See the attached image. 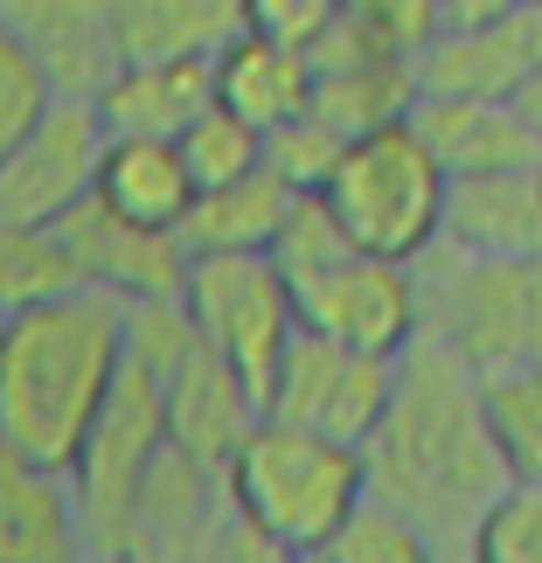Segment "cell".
<instances>
[{
  "mask_svg": "<svg viewBox=\"0 0 542 563\" xmlns=\"http://www.w3.org/2000/svg\"><path fill=\"white\" fill-rule=\"evenodd\" d=\"M362 473L376 501L424 529L431 556H473V529L515 473L487 418V383L445 341L418 334L397 355L389 404L362 439Z\"/></svg>",
  "mask_w": 542,
  "mask_h": 563,
  "instance_id": "obj_1",
  "label": "cell"
},
{
  "mask_svg": "<svg viewBox=\"0 0 542 563\" xmlns=\"http://www.w3.org/2000/svg\"><path fill=\"white\" fill-rule=\"evenodd\" d=\"M133 362V307L98 286L0 320V439L70 466Z\"/></svg>",
  "mask_w": 542,
  "mask_h": 563,
  "instance_id": "obj_2",
  "label": "cell"
},
{
  "mask_svg": "<svg viewBox=\"0 0 542 563\" xmlns=\"http://www.w3.org/2000/svg\"><path fill=\"white\" fill-rule=\"evenodd\" d=\"M272 257L292 286V307H299V328L307 334L349 341V349H376V355H403L424 334L418 265L349 244L320 195H299L292 202Z\"/></svg>",
  "mask_w": 542,
  "mask_h": 563,
  "instance_id": "obj_3",
  "label": "cell"
},
{
  "mask_svg": "<svg viewBox=\"0 0 542 563\" xmlns=\"http://www.w3.org/2000/svg\"><path fill=\"white\" fill-rule=\"evenodd\" d=\"M230 508L278 550V563H320L328 536L349 522V508L368 494L362 445L328 439V431L257 418L244 445L223 466Z\"/></svg>",
  "mask_w": 542,
  "mask_h": 563,
  "instance_id": "obj_4",
  "label": "cell"
},
{
  "mask_svg": "<svg viewBox=\"0 0 542 563\" xmlns=\"http://www.w3.org/2000/svg\"><path fill=\"white\" fill-rule=\"evenodd\" d=\"M424 334L445 341L473 376H501L542 362V251L487 257L460 244H431L418 257Z\"/></svg>",
  "mask_w": 542,
  "mask_h": 563,
  "instance_id": "obj_5",
  "label": "cell"
},
{
  "mask_svg": "<svg viewBox=\"0 0 542 563\" xmlns=\"http://www.w3.org/2000/svg\"><path fill=\"white\" fill-rule=\"evenodd\" d=\"M445 181L452 175L431 154V140L418 133V119H397V125H376V133L341 146L320 202H328L349 244L418 265L445 230Z\"/></svg>",
  "mask_w": 542,
  "mask_h": 563,
  "instance_id": "obj_6",
  "label": "cell"
},
{
  "mask_svg": "<svg viewBox=\"0 0 542 563\" xmlns=\"http://www.w3.org/2000/svg\"><path fill=\"white\" fill-rule=\"evenodd\" d=\"M181 313H188V328L251 383V397L265 404V389L278 376V355H286L292 334H299V307H292V286H286V272H278V257L272 251H202V257H188Z\"/></svg>",
  "mask_w": 542,
  "mask_h": 563,
  "instance_id": "obj_7",
  "label": "cell"
},
{
  "mask_svg": "<svg viewBox=\"0 0 542 563\" xmlns=\"http://www.w3.org/2000/svg\"><path fill=\"white\" fill-rule=\"evenodd\" d=\"M167 445V410L154 397L140 362H125L119 397L104 404V418L91 424L84 452L70 460V487H77V515H84V550L91 556H125V522H133V494L154 473Z\"/></svg>",
  "mask_w": 542,
  "mask_h": 563,
  "instance_id": "obj_8",
  "label": "cell"
},
{
  "mask_svg": "<svg viewBox=\"0 0 542 563\" xmlns=\"http://www.w3.org/2000/svg\"><path fill=\"white\" fill-rule=\"evenodd\" d=\"M389 383H397V355L349 349V341L299 328L292 349L278 355L272 389H265V418H286V424H307V431L362 445L376 431L383 404H389Z\"/></svg>",
  "mask_w": 542,
  "mask_h": 563,
  "instance_id": "obj_9",
  "label": "cell"
},
{
  "mask_svg": "<svg viewBox=\"0 0 542 563\" xmlns=\"http://www.w3.org/2000/svg\"><path fill=\"white\" fill-rule=\"evenodd\" d=\"M104 119L91 98H49L42 112L14 133L0 154V216L29 223H63L77 202L98 195V161H104Z\"/></svg>",
  "mask_w": 542,
  "mask_h": 563,
  "instance_id": "obj_10",
  "label": "cell"
},
{
  "mask_svg": "<svg viewBox=\"0 0 542 563\" xmlns=\"http://www.w3.org/2000/svg\"><path fill=\"white\" fill-rule=\"evenodd\" d=\"M63 244H70L84 286L125 299V307H154V299H181V278H188V244L181 230H154V223H133V216L104 209L98 195L77 202L63 216Z\"/></svg>",
  "mask_w": 542,
  "mask_h": 563,
  "instance_id": "obj_11",
  "label": "cell"
},
{
  "mask_svg": "<svg viewBox=\"0 0 542 563\" xmlns=\"http://www.w3.org/2000/svg\"><path fill=\"white\" fill-rule=\"evenodd\" d=\"M0 14L49 77V98H98L125 63L112 0H0Z\"/></svg>",
  "mask_w": 542,
  "mask_h": 563,
  "instance_id": "obj_12",
  "label": "cell"
},
{
  "mask_svg": "<svg viewBox=\"0 0 542 563\" xmlns=\"http://www.w3.org/2000/svg\"><path fill=\"white\" fill-rule=\"evenodd\" d=\"M84 515L70 466H49L14 439H0V563H77Z\"/></svg>",
  "mask_w": 542,
  "mask_h": 563,
  "instance_id": "obj_13",
  "label": "cell"
},
{
  "mask_svg": "<svg viewBox=\"0 0 542 563\" xmlns=\"http://www.w3.org/2000/svg\"><path fill=\"white\" fill-rule=\"evenodd\" d=\"M529 70H542V0H522L487 29L439 35L418 56L424 98H515Z\"/></svg>",
  "mask_w": 542,
  "mask_h": 563,
  "instance_id": "obj_14",
  "label": "cell"
},
{
  "mask_svg": "<svg viewBox=\"0 0 542 563\" xmlns=\"http://www.w3.org/2000/svg\"><path fill=\"white\" fill-rule=\"evenodd\" d=\"M439 244L487 251V257L542 251V161L535 167H487V175H452Z\"/></svg>",
  "mask_w": 542,
  "mask_h": 563,
  "instance_id": "obj_15",
  "label": "cell"
},
{
  "mask_svg": "<svg viewBox=\"0 0 542 563\" xmlns=\"http://www.w3.org/2000/svg\"><path fill=\"white\" fill-rule=\"evenodd\" d=\"M215 104H230L257 133L299 119L313 104V49L292 42V35L236 29L223 49H215Z\"/></svg>",
  "mask_w": 542,
  "mask_h": 563,
  "instance_id": "obj_16",
  "label": "cell"
},
{
  "mask_svg": "<svg viewBox=\"0 0 542 563\" xmlns=\"http://www.w3.org/2000/svg\"><path fill=\"white\" fill-rule=\"evenodd\" d=\"M418 133L431 154L445 161V175H487V167H535L542 140L522 125L508 98H418Z\"/></svg>",
  "mask_w": 542,
  "mask_h": 563,
  "instance_id": "obj_17",
  "label": "cell"
},
{
  "mask_svg": "<svg viewBox=\"0 0 542 563\" xmlns=\"http://www.w3.org/2000/svg\"><path fill=\"white\" fill-rule=\"evenodd\" d=\"M104 133L181 140V125L215 104V56L209 63H119L112 84L91 98Z\"/></svg>",
  "mask_w": 542,
  "mask_h": 563,
  "instance_id": "obj_18",
  "label": "cell"
},
{
  "mask_svg": "<svg viewBox=\"0 0 542 563\" xmlns=\"http://www.w3.org/2000/svg\"><path fill=\"white\" fill-rule=\"evenodd\" d=\"M98 202L133 216L154 230H181V216L195 209V175L175 140H146V133H112L98 161Z\"/></svg>",
  "mask_w": 542,
  "mask_h": 563,
  "instance_id": "obj_19",
  "label": "cell"
},
{
  "mask_svg": "<svg viewBox=\"0 0 542 563\" xmlns=\"http://www.w3.org/2000/svg\"><path fill=\"white\" fill-rule=\"evenodd\" d=\"M125 63H209L244 29V0H112Z\"/></svg>",
  "mask_w": 542,
  "mask_h": 563,
  "instance_id": "obj_20",
  "label": "cell"
},
{
  "mask_svg": "<svg viewBox=\"0 0 542 563\" xmlns=\"http://www.w3.org/2000/svg\"><path fill=\"white\" fill-rule=\"evenodd\" d=\"M292 202L299 195L278 181L272 167H251L244 181H223V188L195 195V209L181 216V244H188V257H202V251H272Z\"/></svg>",
  "mask_w": 542,
  "mask_h": 563,
  "instance_id": "obj_21",
  "label": "cell"
},
{
  "mask_svg": "<svg viewBox=\"0 0 542 563\" xmlns=\"http://www.w3.org/2000/svg\"><path fill=\"white\" fill-rule=\"evenodd\" d=\"M84 272L56 223H29V216H0V320L29 313L42 299L77 292Z\"/></svg>",
  "mask_w": 542,
  "mask_h": 563,
  "instance_id": "obj_22",
  "label": "cell"
},
{
  "mask_svg": "<svg viewBox=\"0 0 542 563\" xmlns=\"http://www.w3.org/2000/svg\"><path fill=\"white\" fill-rule=\"evenodd\" d=\"M175 146H181V161H188V175H195V195H202V188H223V181H244L251 167H265V133L244 125L230 104L195 112L181 125Z\"/></svg>",
  "mask_w": 542,
  "mask_h": 563,
  "instance_id": "obj_23",
  "label": "cell"
},
{
  "mask_svg": "<svg viewBox=\"0 0 542 563\" xmlns=\"http://www.w3.org/2000/svg\"><path fill=\"white\" fill-rule=\"evenodd\" d=\"M480 383H487V418H494L508 473L515 481H542V362L480 376Z\"/></svg>",
  "mask_w": 542,
  "mask_h": 563,
  "instance_id": "obj_24",
  "label": "cell"
},
{
  "mask_svg": "<svg viewBox=\"0 0 542 563\" xmlns=\"http://www.w3.org/2000/svg\"><path fill=\"white\" fill-rule=\"evenodd\" d=\"M320 563H439V556H431L424 529L410 522L403 508H389V501H376V494H362V501L349 508V522L328 536Z\"/></svg>",
  "mask_w": 542,
  "mask_h": 563,
  "instance_id": "obj_25",
  "label": "cell"
},
{
  "mask_svg": "<svg viewBox=\"0 0 542 563\" xmlns=\"http://www.w3.org/2000/svg\"><path fill=\"white\" fill-rule=\"evenodd\" d=\"M466 563H542V481H508L494 494Z\"/></svg>",
  "mask_w": 542,
  "mask_h": 563,
  "instance_id": "obj_26",
  "label": "cell"
},
{
  "mask_svg": "<svg viewBox=\"0 0 542 563\" xmlns=\"http://www.w3.org/2000/svg\"><path fill=\"white\" fill-rule=\"evenodd\" d=\"M341 146H349V140H341L328 119L299 112V119H286V125H272V133H265V167L292 195H320L328 175H334V161H341Z\"/></svg>",
  "mask_w": 542,
  "mask_h": 563,
  "instance_id": "obj_27",
  "label": "cell"
},
{
  "mask_svg": "<svg viewBox=\"0 0 542 563\" xmlns=\"http://www.w3.org/2000/svg\"><path fill=\"white\" fill-rule=\"evenodd\" d=\"M362 42H376L389 56H410L418 63L431 49V35H439V0H341V14Z\"/></svg>",
  "mask_w": 542,
  "mask_h": 563,
  "instance_id": "obj_28",
  "label": "cell"
},
{
  "mask_svg": "<svg viewBox=\"0 0 542 563\" xmlns=\"http://www.w3.org/2000/svg\"><path fill=\"white\" fill-rule=\"evenodd\" d=\"M42 104H49V77L35 70V56L21 49V35L8 29V14H0V154L14 146V133Z\"/></svg>",
  "mask_w": 542,
  "mask_h": 563,
  "instance_id": "obj_29",
  "label": "cell"
},
{
  "mask_svg": "<svg viewBox=\"0 0 542 563\" xmlns=\"http://www.w3.org/2000/svg\"><path fill=\"white\" fill-rule=\"evenodd\" d=\"M334 14H341V0H244V29L292 35V42H313Z\"/></svg>",
  "mask_w": 542,
  "mask_h": 563,
  "instance_id": "obj_30",
  "label": "cell"
},
{
  "mask_svg": "<svg viewBox=\"0 0 542 563\" xmlns=\"http://www.w3.org/2000/svg\"><path fill=\"white\" fill-rule=\"evenodd\" d=\"M508 8H522V0H439V35L487 29V21H501ZM439 35H431V42H439Z\"/></svg>",
  "mask_w": 542,
  "mask_h": 563,
  "instance_id": "obj_31",
  "label": "cell"
},
{
  "mask_svg": "<svg viewBox=\"0 0 542 563\" xmlns=\"http://www.w3.org/2000/svg\"><path fill=\"white\" fill-rule=\"evenodd\" d=\"M508 104L522 112V125H529V133L542 140V70H529L522 84H515V98H508Z\"/></svg>",
  "mask_w": 542,
  "mask_h": 563,
  "instance_id": "obj_32",
  "label": "cell"
}]
</instances>
